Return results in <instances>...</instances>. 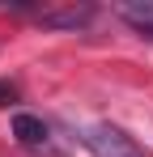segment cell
Masks as SVG:
<instances>
[{"mask_svg": "<svg viewBox=\"0 0 153 157\" xmlns=\"http://www.w3.org/2000/svg\"><path fill=\"white\" fill-rule=\"evenodd\" d=\"M13 98H17V89H13V85H4V81H0V106H9V102H13Z\"/></svg>", "mask_w": 153, "mask_h": 157, "instance_id": "5b68a950", "label": "cell"}, {"mask_svg": "<svg viewBox=\"0 0 153 157\" xmlns=\"http://www.w3.org/2000/svg\"><path fill=\"white\" fill-rule=\"evenodd\" d=\"M13 136L22 140L26 149H47V140H51L47 123L38 115H13Z\"/></svg>", "mask_w": 153, "mask_h": 157, "instance_id": "277c9868", "label": "cell"}, {"mask_svg": "<svg viewBox=\"0 0 153 157\" xmlns=\"http://www.w3.org/2000/svg\"><path fill=\"white\" fill-rule=\"evenodd\" d=\"M115 17L128 21L136 34H149L153 38V0H119L115 4Z\"/></svg>", "mask_w": 153, "mask_h": 157, "instance_id": "3957f363", "label": "cell"}, {"mask_svg": "<svg viewBox=\"0 0 153 157\" xmlns=\"http://www.w3.org/2000/svg\"><path fill=\"white\" fill-rule=\"evenodd\" d=\"M94 17H98L94 4H68V9H43L38 13V21L47 30H85Z\"/></svg>", "mask_w": 153, "mask_h": 157, "instance_id": "7a4b0ae2", "label": "cell"}, {"mask_svg": "<svg viewBox=\"0 0 153 157\" xmlns=\"http://www.w3.org/2000/svg\"><path fill=\"white\" fill-rule=\"evenodd\" d=\"M81 144L94 157H149L124 128H115V123H89V128H81Z\"/></svg>", "mask_w": 153, "mask_h": 157, "instance_id": "6da1fadb", "label": "cell"}]
</instances>
